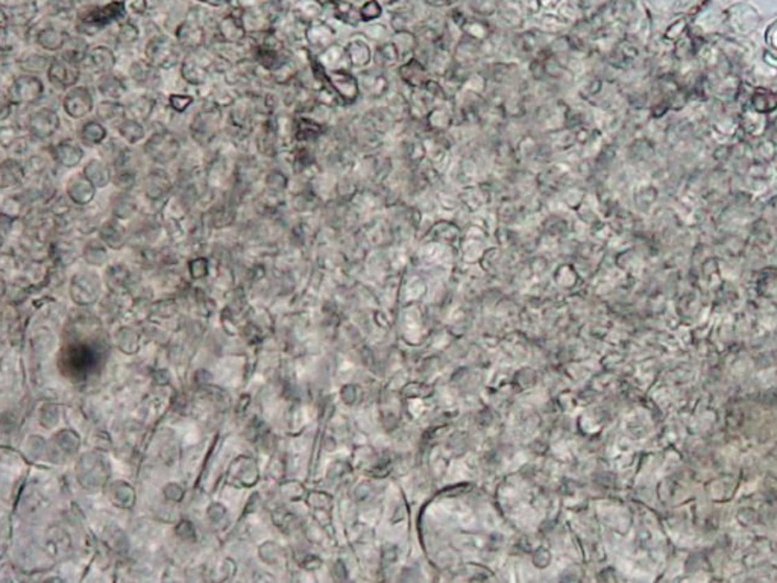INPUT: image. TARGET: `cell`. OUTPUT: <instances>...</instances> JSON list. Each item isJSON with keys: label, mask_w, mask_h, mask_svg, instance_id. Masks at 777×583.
<instances>
[{"label": "cell", "mask_w": 777, "mask_h": 583, "mask_svg": "<svg viewBox=\"0 0 777 583\" xmlns=\"http://www.w3.org/2000/svg\"><path fill=\"white\" fill-rule=\"evenodd\" d=\"M44 95V85L37 75H20L10 87V99L15 105L37 104Z\"/></svg>", "instance_id": "cell-4"}, {"label": "cell", "mask_w": 777, "mask_h": 583, "mask_svg": "<svg viewBox=\"0 0 777 583\" xmlns=\"http://www.w3.org/2000/svg\"><path fill=\"white\" fill-rule=\"evenodd\" d=\"M292 204L298 210V212H307V210H311L313 207H316L318 198L313 192L302 190V192L295 194L293 199H292Z\"/></svg>", "instance_id": "cell-34"}, {"label": "cell", "mask_w": 777, "mask_h": 583, "mask_svg": "<svg viewBox=\"0 0 777 583\" xmlns=\"http://www.w3.org/2000/svg\"><path fill=\"white\" fill-rule=\"evenodd\" d=\"M52 158L66 169L76 167L84 158V149L73 140H62L51 151Z\"/></svg>", "instance_id": "cell-11"}, {"label": "cell", "mask_w": 777, "mask_h": 583, "mask_svg": "<svg viewBox=\"0 0 777 583\" xmlns=\"http://www.w3.org/2000/svg\"><path fill=\"white\" fill-rule=\"evenodd\" d=\"M155 68L156 67L149 64L147 61H136V63L131 66V76L138 85L146 87V85H151L158 80V76L155 75Z\"/></svg>", "instance_id": "cell-27"}, {"label": "cell", "mask_w": 777, "mask_h": 583, "mask_svg": "<svg viewBox=\"0 0 777 583\" xmlns=\"http://www.w3.org/2000/svg\"><path fill=\"white\" fill-rule=\"evenodd\" d=\"M119 134L120 137L127 142L128 145H137L138 142L145 138V127L141 125V122L136 120V119H131L127 118L125 119L119 127Z\"/></svg>", "instance_id": "cell-24"}, {"label": "cell", "mask_w": 777, "mask_h": 583, "mask_svg": "<svg viewBox=\"0 0 777 583\" xmlns=\"http://www.w3.org/2000/svg\"><path fill=\"white\" fill-rule=\"evenodd\" d=\"M98 90L107 100H117V102H119L128 91L125 82L119 76H116L113 73H105L100 76V80L98 82Z\"/></svg>", "instance_id": "cell-16"}, {"label": "cell", "mask_w": 777, "mask_h": 583, "mask_svg": "<svg viewBox=\"0 0 777 583\" xmlns=\"http://www.w3.org/2000/svg\"><path fill=\"white\" fill-rule=\"evenodd\" d=\"M114 184L117 185V189L122 190V192H129L131 189H134L136 184H137L136 169H132V167L117 169L116 176H114Z\"/></svg>", "instance_id": "cell-31"}, {"label": "cell", "mask_w": 777, "mask_h": 583, "mask_svg": "<svg viewBox=\"0 0 777 583\" xmlns=\"http://www.w3.org/2000/svg\"><path fill=\"white\" fill-rule=\"evenodd\" d=\"M28 174L26 165L17 158H6L0 166V185L2 189H12L23 184Z\"/></svg>", "instance_id": "cell-13"}, {"label": "cell", "mask_w": 777, "mask_h": 583, "mask_svg": "<svg viewBox=\"0 0 777 583\" xmlns=\"http://www.w3.org/2000/svg\"><path fill=\"white\" fill-rule=\"evenodd\" d=\"M322 131H324V128H322L320 123L311 119L301 118L295 123V137L296 140H300V142L316 140L322 134Z\"/></svg>", "instance_id": "cell-26"}, {"label": "cell", "mask_w": 777, "mask_h": 583, "mask_svg": "<svg viewBox=\"0 0 777 583\" xmlns=\"http://www.w3.org/2000/svg\"><path fill=\"white\" fill-rule=\"evenodd\" d=\"M61 127V119L57 111L51 108H40L30 113L26 119V129L35 140H47L57 134Z\"/></svg>", "instance_id": "cell-6"}, {"label": "cell", "mask_w": 777, "mask_h": 583, "mask_svg": "<svg viewBox=\"0 0 777 583\" xmlns=\"http://www.w3.org/2000/svg\"><path fill=\"white\" fill-rule=\"evenodd\" d=\"M222 123V110L221 107L213 105L202 108L194 114L190 123V134L193 140L201 146L210 145L219 134Z\"/></svg>", "instance_id": "cell-2"}, {"label": "cell", "mask_w": 777, "mask_h": 583, "mask_svg": "<svg viewBox=\"0 0 777 583\" xmlns=\"http://www.w3.org/2000/svg\"><path fill=\"white\" fill-rule=\"evenodd\" d=\"M67 40L68 37L62 33V30L55 28H46L37 35V44L44 50H49V52L62 50Z\"/></svg>", "instance_id": "cell-21"}, {"label": "cell", "mask_w": 777, "mask_h": 583, "mask_svg": "<svg viewBox=\"0 0 777 583\" xmlns=\"http://www.w3.org/2000/svg\"><path fill=\"white\" fill-rule=\"evenodd\" d=\"M67 199L72 202L73 205L77 207H87L90 202L96 196V187L84 174L75 175L68 180L67 187Z\"/></svg>", "instance_id": "cell-10"}, {"label": "cell", "mask_w": 777, "mask_h": 583, "mask_svg": "<svg viewBox=\"0 0 777 583\" xmlns=\"http://www.w3.org/2000/svg\"><path fill=\"white\" fill-rule=\"evenodd\" d=\"M278 140H280L278 123L275 122V119L268 118L263 122V127L260 128V131H258V136H257L258 151H260L263 155L272 157V155H275L278 151Z\"/></svg>", "instance_id": "cell-14"}, {"label": "cell", "mask_w": 777, "mask_h": 583, "mask_svg": "<svg viewBox=\"0 0 777 583\" xmlns=\"http://www.w3.org/2000/svg\"><path fill=\"white\" fill-rule=\"evenodd\" d=\"M107 128L102 125L100 120H87L84 123L80 129V140L81 143L89 146V147H94V146H100L102 143L105 142L107 138Z\"/></svg>", "instance_id": "cell-19"}, {"label": "cell", "mask_w": 777, "mask_h": 583, "mask_svg": "<svg viewBox=\"0 0 777 583\" xmlns=\"http://www.w3.org/2000/svg\"><path fill=\"white\" fill-rule=\"evenodd\" d=\"M82 174L94 184V187L104 189L113 180V166H109L105 160L91 158L84 166Z\"/></svg>", "instance_id": "cell-15"}, {"label": "cell", "mask_w": 777, "mask_h": 583, "mask_svg": "<svg viewBox=\"0 0 777 583\" xmlns=\"http://www.w3.org/2000/svg\"><path fill=\"white\" fill-rule=\"evenodd\" d=\"M210 217L214 227L217 228L228 227V225H231L235 219L234 204L231 201L219 202V204L213 205V208L210 210Z\"/></svg>", "instance_id": "cell-22"}, {"label": "cell", "mask_w": 777, "mask_h": 583, "mask_svg": "<svg viewBox=\"0 0 777 583\" xmlns=\"http://www.w3.org/2000/svg\"><path fill=\"white\" fill-rule=\"evenodd\" d=\"M178 41L187 49L199 48L203 41V30L199 26L190 25V23H184V25L178 29Z\"/></svg>", "instance_id": "cell-25"}, {"label": "cell", "mask_w": 777, "mask_h": 583, "mask_svg": "<svg viewBox=\"0 0 777 583\" xmlns=\"http://www.w3.org/2000/svg\"><path fill=\"white\" fill-rule=\"evenodd\" d=\"M51 61L52 59H47L42 55H29L28 58L20 61V68L25 70V73L37 75L40 72H47L51 66Z\"/></svg>", "instance_id": "cell-32"}, {"label": "cell", "mask_w": 777, "mask_h": 583, "mask_svg": "<svg viewBox=\"0 0 777 583\" xmlns=\"http://www.w3.org/2000/svg\"><path fill=\"white\" fill-rule=\"evenodd\" d=\"M264 184H266V189H268V192L282 194V193H284V190L287 189L289 180H287V176L281 172V170L273 169V170H271L268 175H266Z\"/></svg>", "instance_id": "cell-33"}, {"label": "cell", "mask_w": 777, "mask_h": 583, "mask_svg": "<svg viewBox=\"0 0 777 583\" xmlns=\"http://www.w3.org/2000/svg\"><path fill=\"white\" fill-rule=\"evenodd\" d=\"M194 102V99L188 95H170L169 105L176 113H184L188 107Z\"/></svg>", "instance_id": "cell-35"}, {"label": "cell", "mask_w": 777, "mask_h": 583, "mask_svg": "<svg viewBox=\"0 0 777 583\" xmlns=\"http://www.w3.org/2000/svg\"><path fill=\"white\" fill-rule=\"evenodd\" d=\"M98 120L111 123V125L119 127L120 123L128 118L127 107L117 102V100H104L96 108Z\"/></svg>", "instance_id": "cell-18"}, {"label": "cell", "mask_w": 777, "mask_h": 583, "mask_svg": "<svg viewBox=\"0 0 777 583\" xmlns=\"http://www.w3.org/2000/svg\"><path fill=\"white\" fill-rule=\"evenodd\" d=\"M155 104H156L155 99H152L151 96H140L138 99H136L134 102H132L127 108L128 118L136 119L138 122L147 120L149 118H151V114L154 113Z\"/></svg>", "instance_id": "cell-23"}, {"label": "cell", "mask_w": 777, "mask_h": 583, "mask_svg": "<svg viewBox=\"0 0 777 583\" xmlns=\"http://www.w3.org/2000/svg\"><path fill=\"white\" fill-rule=\"evenodd\" d=\"M109 207L117 219L122 221L131 219L137 213V201L131 196L129 192L120 190L119 193H114L109 201Z\"/></svg>", "instance_id": "cell-17"}, {"label": "cell", "mask_w": 777, "mask_h": 583, "mask_svg": "<svg viewBox=\"0 0 777 583\" xmlns=\"http://www.w3.org/2000/svg\"><path fill=\"white\" fill-rule=\"evenodd\" d=\"M145 55L149 64L156 68H170L179 63L181 53L178 46L167 37H155L146 44Z\"/></svg>", "instance_id": "cell-3"}, {"label": "cell", "mask_w": 777, "mask_h": 583, "mask_svg": "<svg viewBox=\"0 0 777 583\" xmlns=\"http://www.w3.org/2000/svg\"><path fill=\"white\" fill-rule=\"evenodd\" d=\"M172 187H174V184H172L170 175L163 169L149 170L143 180L145 196L152 202L167 198L172 192Z\"/></svg>", "instance_id": "cell-9"}, {"label": "cell", "mask_w": 777, "mask_h": 583, "mask_svg": "<svg viewBox=\"0 0 777 583\" xmlns=\"http://www.w3.org/2000/svg\"><path fill=\"white\" fill-rule=\"evenodd\" d=\"M137 38H138V30L134 25H129V23H128V25H125L120 29V34H119L120 43L131 44V43H134Z\"/></svg>", "instance_id": "cell-36"}, {"label": "cell", "mask_w": 777, "mask_h": 583, "mask_svg": "<svg viewBox=\"0 0 777 583\" xmlns=\"http://www.w3.org/2000/svg\"><path fill=\"white\" fill-rule=\"evenodd\" d=\"M145 154L155 165L166 166L174 161L181 152V143L169 131H156L146 140L143 146Z\"/></svg>", "instance_id": "cell-1"}, {"label": "cell", "mask_w": 777, "mask_h": 583, "mask_svg": "<svg viewBox=\"0 0 777 583\" xmlns=\"http://www.w3.org/2000/svg\"><path fill=\"white\" fill-rule=\"evenodd\" d=\"M100 236L109 246L113 248H119L120 245H123L125 232L123 228L116 221H108L102 225Z\"/></svg>", "instance_id": "cell-30"}, {"label": "cell", "mask_w": 777, "mask_h": 583, "mask_svg": "<svg viewBox=\"0 0 777 583\" xmlns=\"http://www.w3.org/2000/svg\"><path fill=\"white\" fill-rule=\"evenodd\" d=\"M47 80L58 90H70L76 87L81 77V64L64 58L62 55L55 57L47 70Z\"/></svg>", "instance_id": "cell-5"}, {"label": "cell", "mask_w": 777, "mask_h": 583, "mask_svg": "<svg viewBox=\"0 0 777 583\" xmlns=\"http://www.w3.org/2000/svg\"><path fill=\"white\" fill-rule=\"evenodd\" d=\"M183 80L192 85H203L208 80V68L201 61L185 58L181 64Z\"/></svg>", "instance_id": "cell-20"}, {"label": "cell", "mask_w": 777, "mask_h": 583, "mask_svg": "<svg viewBox=\"0 0 777 583\" xmlns=\"http://www.w3.org/2000/svg\"><path fill=\"white\" fill-rule=\"evenodd\" d=\"M219 33L226 43H239L245 37V28L234 17H226L219 26Z\"/></svg>", "instance_id": "cell-29"}, {"label": "cell", "mask_w": 777, "mask_h": 583, "mask_svg": "<svg viewBox=\"0 0 777 583\" xmlns=\"http://www.w3.org/2000/svg\"><path fill=\"white\" fill-rule=\"evenodd\" d=\"M82 64L85 66V68L90 70L91 73L105 75L111 72L113 67L116 66V57L113 50L104 48V46H98V48L89 50L87 57H85V59L82 61Z\"/></svg>", "instance_id": "cell-12"}, {"label": "cell", "mask_w": 777, "mask_h": 583, "mask_svg": "<svg viewBox=\"0 0 777 583\" xmlns=\"http://www.w3.org/2000/svg\"><path fill=\"white\" fill-rule=\"evenodd\" d=\"M89 49H87V43H85L82 38H68L67 43L64 48H62V53L61 55L73 61L76 64H82V61L87 57Z\"/></svg>", "instance_id": "cell-28"}, {"label": "cell", "mask_w": 777, "mask_h": 583, "mask_svg": "<svg viewBox=\"0 0 777 583\" xmlns=\"http://www.w3.org/2000/svg\"><path fill=\"white\" fill-rule=\"evenodd\" d=\"M122 14H123V5L122 3H111V5L104 6V8H96V10L89 11V12H85V14L81 15L77 29H80L82 34L93 35V34L99 33L100 29H104L108 25V23H111L116 19H119Z\"/></svg>", "instance_id": "cell-7"}, {"label": "cell", "mask_w": 777, "mask_h": 583, "mask_svg": "<svg viewBox=\"0 0 777 583\" xmlns=\"http://www.w3.org/2000/svg\"><path fill=\"white\" fill-rule=\"evenodd\" d=\"M62 108H64V111L67 113L68 118L72 119L85 118V115L90 114L94 108V99L90 89L82 87V85L70 89L66 93L64 100H62Z\"/></svg>", "instance_id": "cell-8"}]
</instances>
